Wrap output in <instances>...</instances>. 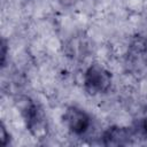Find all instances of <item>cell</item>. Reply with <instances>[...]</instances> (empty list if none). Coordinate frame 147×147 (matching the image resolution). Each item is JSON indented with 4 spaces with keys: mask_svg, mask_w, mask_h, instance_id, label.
Segmentation results:
<instances>
[{
    "mask_svg": "<svg viewBox=\"0 0 147 147\" xmlns=\"http://www.w3.org/2000/svg\"><path fill=\"white\" fill-rule=\"evenodd\" d=\"M141 129H142V132L147 137V118H145L142 121V124H141Z\"/></svg>",
    "mask_w": 147,
    "mask_h": 147,
    "instance_id": "cell-8",
    "label": "cell"
},
{
    "mask_svg": "<svg viewBox=\"0 0 147 147\" xmlns=\"http://www.w3.org/2000/svg\"><path fill=\"white\" fill-rule=\"evenodd\" d=\"M9 142V133L6 130V126L3 125V123H1L0 126V144L1 146H7Z\"/></svg>",
    "mask_w": 147,
    "mask_h": 147,
    "instance_id": "cell-6",
    "label": "cell"
},
{
    "mask_svg": "<svg viewBox=\"0 0 147 147\" xmlns=\"http://www.w3.org/2000/svg\"><path fill=\"white\" fill-rule=\"evenodd\" d=\"M111 85V74L99 64L90 65L84 74V88L88 94L106 93Z\"/></svg>",
    "mask_w": 147,
    "mask_h": 147,
    "instance_id": "cell-3",
    "label": "cell"
},
{
    "mask_svg": "<svg viewBox=\"0 0 147 147\" xmlns=\"http://www.w3.org/2000/svg\"><path fill=\"white\" fill-rule=\"evenodd\" d=\"M126 67L136 77H142L147 74V36L133 37L127 48Z\"/></svg>",
    "mask_w": 147,
    "mask_h": 147,
    "instance_id": "cell-2",
    "label": "cell"
},
{
    "mask_svg": "<svg viewBox=\"0 0 147 147\" xmlns=\"http://www.w3.org/2000/svg\"><path fill=\"white\" fill-rule=\"evenodd\" d=\"M133 138V132L130 127L110 126L102 134V142L106 146H124L129 145Z\"/></svg>",
    "mask_w": 147,
    "mask_h": 147,
    "instance_id": "cell-5",
    "label": "cell"
},
{
    "mask_svg": "<svg viewBox=\"0 0 147 147\" xmlns=\"http://www.w3.org/2000/svg\"><path fill=\"white\" fill-rule=\"evenodd\" d=\"M18 108L29 132L37 139L45 138L47 134V121L40 106L30 98L23 96L18 101Z\"/></svg>",
    "mask_w": 147,
    "mask_h": 147,
    "instance_id": "cell-1",
    "label": "cell"
},
{
    "mask_svg": "<svg viewBox=\"0 0 147 147\" xmlns=\"http://www.w3.org/2000/svg\"><path fill=\"white\" fill-rule=\"evenodd\" d=\"M63 122L67 127L77 136L84 134L91 125L90 116L83 109L75 106H70L67 108L63 114Z\"/></svg>",
    "mask_w": 147,
    "mask_h": 147,
    "instance_id": "cell-4",
    "label": "cell"
},
{
    "mask_svg": "<svg viewBox=\"0 0 147 147\" xmlns=\"http://www.w3.org/2000/svg\"><path fill=\"white\" fill-rule=\"evenodd\" d=\"M6 57H7V42L2 38L1 39V65L5 67L6 63Z\"/></svg>",
    "mask_w": 147,
    "mask_h": 147,
    "instance_id": "cell-7",
    "label": "cell"
}]
</instances>
